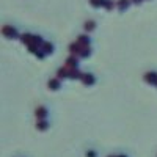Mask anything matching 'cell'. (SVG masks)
Listing matches in <instances>:
<instances>
[{"instance_id": "8", "label": "cell", "mask_w": 157, "mask_h": 157, "mask_svg": "<svg viewBox=\"0 0 157 157\" xmlns=\"http://www.w3.org/2000/svg\"><path fill=\"white\" fill-rule=\"evenodd\" d=\"M130 2H132V0H118V2H116V8L120 11H126L127 6L130 5Z\"/></svg>"}, {"instance_id": "10", "label": "cell", "mask_w": 157, "mask_h": 157, "mask_svg": "<svg viewBox=\"0 0 157 157\" xmlns=\"http://www.w3.org/2000/svg\"><path fill=\"white\" fill-rule=\"evenodd\" d=\"M47 86H49L52 91H55V90H58V88H60V80H58L57 77L50 78V80H49V83H47Z\"/></svg>"}, {"instance_id": "18", "label": "cell", "mask_w": 157, "mask_h": 157, "mask_svg": "<svg viewBox=\"0 0 157 157\" xmlns=\"http://www.w3.org/2000/svg\"><path fill=\"white\" fill-rule=\"evenodd\" d=\"M132 2H134L135 5H138V3H141V2H143V0H132Z\"/></svg>"}, {"instance_id": "16", "label": "cell", "mask_w": 157, "mask_h": 157, "mask_svg": "<svg viewBox=\"0 0 157 157\" xmlns=\"http://www.w3.org/2000/svg\"><path fill=\"white\" fill-rule=\"evenodd\" d=\"M90 5L94 6V8H99L104 5V0H90Z\"/></svg>"}, {"instance_id": "6", "label": "cell", "mask_w": 157, "mask_h": 157, "mask_svg": "<svg viewBox=\"0 0 157 157\" xmlns=\"http://www.w3.org/2000/svg\"><path fill=\"white\" fill-rule=\"evenodd\" d=\"M35 115L38 120H46V116H47V109L46 107H38L35 110Z\"/></svg>"}, {"instance_id": "12", "label": "cell", "mask_w": 157, "mask_h": 157, "mask_svg": "<svg viewBox=\"0 0 157 157\" xmlns=\"http://www.w3.org/2000/svg\"><path fill=\"white\" fill-rule=\"evenodd\" d=\"M57 77L58 78H64V77H69V69L64 66V68H60L58 71H57Z\"/></svg>"}, {"instance_id": "14", "label": "cell", "mask_w": 157, "mask_h": 157, "mask_svg": "<svg viewBox=\"0 0 157 157\" xmlns=\"http://www.w3.org/2000/svg\"><path fill=\"white\" fill-rule=\"evenodd\" d=\"M47 126H49V123L46 120H38V123H36V129L38 130H46Z\"/></svg>"}, {"instance_id": "15", "label": "cell", "mask_w": 157, "mask_h": 157, "mask_svg": "<svg viewBox=\"0 0 157 157\" xmlns=\"http://www.w3.org/2000/svg\"><path fill=\"white\" fill-rule=\"evenodd\" d=\"M105 10H113V6H115V3H113V0H104V5H102Z\"/></svg>"}, {"instance_id": "5", "label": "cell", "mask_w": 157, "mask_h": 157, "mask_svg": "<svg viewBox=\"0 0 157 157\" xmlns=\"http://www.w3.org/2000/svg\"><path fill=\"white\" fill-rule=\"evenodd\" d=\"M19 38H21V41L27 46V47L33 43V35H32V33H22V35H19Z\"/></svg>"}, {"instance_id": "1", "label": "cell", "mask_w": 157, "mask_h": 157, "mask_svg": "<svg viewBox=\"0 0 157 157\" xmlns=\"http://www.w3.org/2000/svg\"><path fill=\"white\" fill-rule=\"evenodd\" d=\"M2 33H3L6 38H11V39L17 38V30H16L14 27H11V25H5V27L2 29Z\"/></svg>"}, {"instance_id": "9", "label": "cell", "mask_w": 157, "mask_h": 157, "mask_svg": "<svg viewBox=\"0 0 157 157\" xmlns=\"http://www.w3.org/2000/svg\"><path fill=\"white\" fill-rule=\"evenodd\" d=\"M77 43H80V44H83V46H90V44H91V39H90L88 35H78V36H77Z\"/></svg>"}, {"instance_id": "7", "label": "cell", "mask_w": 157, "mask_h": 157, "mask_svg": "<svg viewBox=\"0 0 157 157\" xmlns=\"http://www.w3.org/2000/svg\"><path fill=\"white\" fill-rule=\"evenodd\" d=\"M68 69H77V66H78V63H77V58L75 57H69L68 60H66V64H64Z\"/></svg>"}, {"instance_id": "13", "label": "cell", "mask_w": 157, "mask_h": 157, "mask_svg": "<svg viewBox=\"0 0 157 157\" xmlns=\"http://www.w3.org/2000/svg\"><path fill=\"white\" fill-rule=\"evenodd\" d=\"M83 27H85L86 32H91V30L96 29V22H94L93 19H88V21H85V25H83Z\"/></svg>"}, {"instance_id": "4", "label": "cell", "mask_w": 157, "mask_h": 157, "mask_svg": "<svg viewBox=\"0 0 157 157\" xmlns=\"http://www.w3.org/2000/svg\"><path fill=\"white\" fill-rule=\"evenodd\" d=\"M80 80L85 83V85H93L94 82H96V78H94V75L93 74H90V72H85L83 75H82V78Z\"/></svg>"}, {"instance_id": "3", "label": "cell", "mask_w": 157, "mask_h": 157, "mask_svg": "<svg viewBox=\"0 0 157 157\" xmlns=\"http://www.w3.org/2000/svg\"><path fill=\"white\" fill-rule=\"evenodd\" d=\"M145 80L148 83H151V85H157V72H154V71L146 72L145 74Z\"/></svg>"}, {"instance_id": "17", "label": "cell", "mask_w": 157, "mask_h": 157, "mask_svg": "<svg viewBox=\"0 0 157 157\" xmlns=\"http://www.w3.org/2000/svg\"><path fill=\"white\" fill-rule=\"evenodd\" d=\"M86 157H96V152L90 149V151H86Z\"/></svg>"}, {"instance_id": "19", "label": "cell", "mask_w": 157, "mask_h": 157, "mask_svg": "<svg viewBox=\"0 0 157 157\" xmlns=\"http://www.w3.org/2000/svg\"><path fill=\"white\" fill-rule=\"evenodd\" d=\"M109 157H118V155H109Z\"/></svg>"}, {"instance_id": "11", "label": "cell", "mask_w": 157, "mask_h": 157, "mask_svg": "<svg viewBox=\"0 0 157 157\" xmlns=\"http://www.w3.org/2000/svg\"><path fill=\"white\" fill-rule=\"evenodd\" d=\"M41 49L46 52V54H52V52H54V44L49 43V41H44L43 46H41Z\"/></svg>"}, {"instance_id": "2", "label": "cell", "mask_w": 157, "mask_h": 157, "mask_svg": "<svg viewBox=\"0 0 157 157\" xmlns=\"http://www.w3.org/2000/svg\"><path fill=\"white\" fill-rule=\"evenodd\" d=\"M80 44V43H78ZM78 57H82V58H86V57H90L91 55V46H83V44H80V49H78V54H77Z\"/></svg>"}, {"instance_id": "20", "label": "cell", "mask_w": 157, "mask_h": 157, "mask_svg": "<svg viewBox=\"0 0 157 157\" xmlns=\"http://www.w3.org/2000/svg\"><path fill=\"white\" fill-rule=\"evenodd\" d=\"M118 157H126V155H118Z\"/></svg>"}]
</instances>
